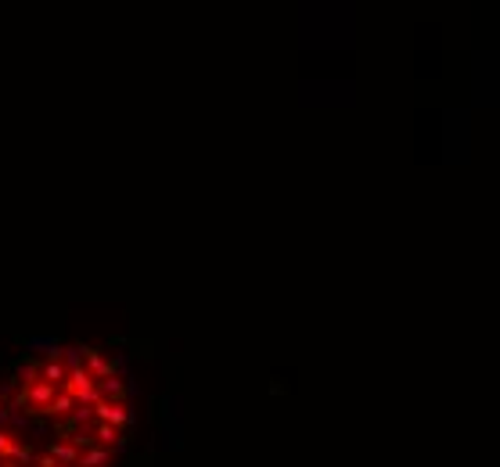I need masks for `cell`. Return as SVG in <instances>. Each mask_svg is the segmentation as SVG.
<instances>
[{"label": "cell", "mask_w": 500, "mask_h": 467, "mask_svg": "<svg viewBox=\"0 0 500 467\" xmlns=\"http://www.w3.org/2000/svg\"><path fill=\"white\" fill-rule=\"evenodd\" d=\"M94 420H97V424H112V428L127 432V428H130V410H127V402L97 399V402H94Z\"/></svg>", "instance_id": "1"}, {"label": "cell", "mask_w": 500, "mask_h": 467, "mask_svg": "<svg viewBox=\"0 0 500 467\" xmlns=\"http://www.w3.org/2000/svg\"><path fill=\"white\" fill-rule=\"evenodd\" d=\"M83 349V367L90 370V377H112L115 374V359H108L101 349H94V345H79Z\"/></svg>", "instance_id": "2"}, {"label": "cell", "mask_w": 500, "mask_h": 467, "mask_svg": "<svg viewBox=\"0 0 500 467\" xmlns=\"http://www.w3.org/2000/svg\"><path fill=\"white\" fill-rule=\"evenodd\" d=\"M112 445H87V450H79V457H76V467H108L112 464Z\"/></svg>", "instance_id": "3"}, {"label": "cell", "mask_w": 500, "mask_h": 467, "mask_svg": "<svg viewBox=\"0 0 500 467\" xmlns=\"http://www.w3.org/2000/svg\"><path fill=\"white\" fill-rule=\"evenodd\" d=\"M72 410H76V399H72L69 392H61V388H58V392H54V399L47 402L44 410H40V417H51V420H65Z\"/></svg>", "instance_id": "4"}, {"label": "cell", "mask_w": 500, "mask_h": 467, "mask_svg": "<svg viewBox=\"0 0 500 467\" xmlns=\"http://www.w3.org/2000/svg\"><path fill=\"white\" fill-rule=\"evenodd\" d=\"M47 457L54 460V464H61V467H76V457H79V450L69 442V439H51V445H47Z\"/></svg>", "instance_id": "5"}, {"label": "cell", "mask_w": 500, "mask_h": 467, "mask_svg": "<svg viewBox=\"0 0 500 467\" xmlns=\"http://www.w3.org/2000/svg\"><path fill=\"white\" fill-rule=\"evenodd\" d=\"M97 392H101V399H108V402H122V399H127V385H122V381L112 374V377H101L97 381Z\"/></svg>", "instance_id": "6"}, {"label": "cell", "mask_w": 500, "mask_h": 467, "mask_svg": "<svg viewBox=\"0 0 500 467\" xmlns=\"http://www.w3.org/2000/svg\"><path fill=\"white\" fill-rule=\"evenodd\" d=\"M65 377H69V370L61 367V359H47V363H40V381H51L54 388H61V385H65Z\"/></svg>", "instance_id": "7"}, {"label": "cell", "mask_w": 500, "mask_h": 467, "mask_svg": "<svg viewBox=\"0 0 500 467\" xmlns=\"http://www.w3.org/2000/svg\"><path fill=\"white\" fill-rule=\"evenodd\" d=\"M33 457H36V450H33V445H29V442L22 445V442L15 439V445H11L8 460H11V464H18V467H29V464H33Z\"/></svg>", "instance_id": "8"}, {"label": "cell", "mask_w": 500, "mask_h": 467, "mask_svg": "<svg viewBox=\"0 0 500 467\" xmlns=\"http://www.w3.org/2000/svg\"><path fill=\"white\" fill-rule=\"evenodd\" d=\"M15 374H18V381H22V385H33V381H40V363H33V359H22V363L15 367Z\"/></svg>", "instance_id": "9"}, {"label": "cell", "mask_w": 500, "mask_h": 467, "mask_svg": "<svg viewBox=\"0 0 500 467\" xmlns=\"http://www.w3.org/2000/svg\"><path fill=\"white\" fill-rule=\"evenodd\" d=\"M61 367H65V370H76V367H83V349L79 345H72V349H61Z\"/></svg>", "instance_id": "10"}, {"label": "cell", "mask_w": 500, "mask_h": 467, "mask_svg": "<svg viewBox=\"0 0 500 467\" xmlns=\"http://www.w3.org/2000/svg\"><path fill=\"white\" fill-rule=\"evenodd\" d=\"M61 439H69L76 450H87V445H94V435H90V428H76V432H69V435H61Z\"/></svg>", "instance_id": "11"}, {"label": "cell", "mask_w": 500, "mask_h": 467, "mask_svg": "<svg viewBox=\"0 0 500 467\" xmlns=\"http://www.w3.org/2000/svg\"><path fill=\"white\" fill-rule=\"evenodd\" d=\"M11 445H15V435H11L8 428H0V460H8V453H11Z\"/></svg>", "instance_id": "12"}, {"label": "cell", "mask_w": 500, "mask_h": 467, "mask_svg": "<svg viewBox=\"0 0 500 467\" xmlns=\"http://www.w3.org/2000/svg\"><path fill=\"white\" fill-rule=\"evenodd\" d=\"M8 417H11V410H8V407H4V399H0V424H4V420H8Z\"/></svg>", "instance_id": "13"}, {"label": "cell", "mask_w": 500, "mask_h": 467, "mask_svg": "<svg viewBox=\"0 0 500 467\" xmlns=\"http://www.w3.org/2000/svg\"><path fill=\"white\" fill-rule=\"evenodd\" d=\"M0 467H18V464H11V460H0Z\"/></svg>", "instance_id": "14"}]
</instances>
